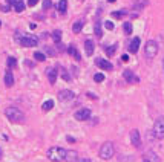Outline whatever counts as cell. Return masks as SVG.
<instances>
[{
	"instance_id": "cell-1",
	"label": "cell",
	"mask_w": 164,
	"mask_h": 162,
	"mask_svg": "<svg viewBox=\"0 0 164 162\" xmlns=\"http://www.w3.org/2000/svg\"><path fill=\"white\" fill-rule=\"evenodd\" d=\"M5 115H6V118H8L9 121L15 122V124H20V122L25 121L23 112H22L20 109H17V107H8V109L5 110Z\"/></svg>"
},
{
	"instance_id": "cell-2",
	"label": "cell",
	"mask_w": 164,
	"mask_h": 162,
	"mask_svg": "<svg viewBox=\"0 0 164 162\" xmlns=\"http://www.w3.org/2000/svg\"><path fill=\"white\" fill-rule=\"evenodd\" d=\"M66 152H68V150H65V148H61V147H51V148L48 150V159L52 162L65 161Z\"/></svg>"
},
{
	"instance_id": "cell-3",
	"label": "cell",
	"mask_w": 164,
	"mask_h": 162,
	"mask_svg": "<svg viewBox=\"0 0 164 162\" xmlns=\"http://www.w3.org/2000/svg\"><path fill=\"white\" fill-rule=\"evenodd\" d=\"M114 155H115V147H114V144H112V142H104V144L101 145V148H100V158L104 159V161H107V159H111Z\"/></svg>"
},
{
	"instance_id": "cell-4",
	"label": "cell",
	"mask_w": 164,
	"mask_h": 162,
	"mask_svg": "<svg viewBox=\"0 0 164 162\" xmlns=\"http://www.w3.org/2000/svg\"><path fill=\"white\" fill-rule=\"evenodd\" d=\"M144 54L146 57L150 60V58H155L157 54H158V44L155 40H149L146 43V47H144Z\"/></svg>"
},
{
	"instance_id": "cell-5",
	"label": "cell",
	"mask_w": 164,
	"mask_h": 162,
	"mask_svg": "<svg viewBox=\"0 0 164 162\" xmlns=\"http://www.w3.org/2000/svg\"><path fill=\"white\" fill-rule=\"evenodd\" d=\"M153 135L157 139H164V116L158 118L153 125Z\"/></svg>"
},
{
	"instance_id": "cell-6",
	"label": "cell",
	"mask_w": 164,
	"mask_h": 162,
	"mask_svg": "<svg viewBox=\"0 0 164 162\" xmlns=\"http://www.w3.org/2000/svg\"><path fill=\"white\" fill-rule=\"evenodd\" d=\"M20 44L23 47H34V46L39 44V38L34 37V35H23L20 38Z\"/></svg>"
},
{
	"instance_id": "cell-7",
	"label": "cell",
	"mask_w": 164,
	"mask_h": 162,
	"mask_svg": "<svg viewBox=\"0 0 164 162\" xmlns=\"http://www.w3.org/2000/svg\"><path fill=\"white\" fill-rule=\"evenodd\" d=\"M130 142L133 147L140 148L141 147V136H140V132L138 130H132L130 132Z\"/></svg>"
},
{
	"instance_id": "cell-8",
	"label": "cell",
	"mask_w": 164,
	"mask_h": 162,
	"mask_svg": "<svg viewBox=\"0 0 164 162\" xmlns=\"http://www.w3.org/2000/svg\"><path fill=\"white\" fill-rule=\"evenodd\" d=\"M123 77H124V80L127 81L129 84H135V83H138L140 81V78L130 71V69H126L124 71V74H123Z\"/></svg>"
},
{
	"instance_id": "cell-9",
	"label": "cell",
	"mask_w": 164,
	"mask_h": 162,
	"mask_svg": "<svg viewBox=\"0 0 164 162\" xmlns=\"http://www.w3.org/2000/svg\"><path fill=\"white\" fill-rule=\"evenodd\" d=\"M90 116V110L89 109H80L75 112V119L77 121H86Z\"/></svg>"
},
{
	"instance_id": "cell-10",
	"label": "cell",
	"mask_w": 164,
	"mask_h": 162,
	"mask_svg": "<svg viewBox=\"0 0 164 162\" xmlns=\"http://www.w3.org/2000/svg\"><path fill=\"white\" fill-rule=\"evenodd\" d=\"M95 66L103 69V71H111L112 69V63H109L107 60H103V58H97L95 60Z\"/></svg>"
},
{
	"instance_id": "cell-11",
	"label": "cell",
	"mask_w": 164,
	"mask_h": 162,
	"mask_svg": "<svg viewBox=\"0 0 164 162\" xmlns=\"http://www.w3.org/2000/svg\"><path fill=\"white\" fill-rule=\"evenodd\" d=\"M140 44H141V38H140V37L132 38V41L129 43V52H130V54H137L138 49H140Z\"/></svg>"
},
{
	"instance_id": "cell-12",
	"label": "cell",
	"mask_w": 164,
	"mask_h": 162,
	"mask_svg": "<svg viewBox=\"0 0 164 162\" xmlns=\"http://www.w3.org/2000/svg\"><path fill=\"white\" fill-rule=\"evenodd\" d=\"M74 96H75L74 92H72V90H68V89L58 92V99H60V101H71Z\"/></svg>"
},
{
	"instance_id": "cell-13",
	"label": "cell",
	"mask_w": 164,
	"mask_h": 162,
	"mask_svg": "<svg viewBox=\"0 0 164 162\" xmlns=\"http://www.w3.org/2000/svg\"><path fill=\"white\" fill-rule=\"evenodd\" d=\"M94 49H95V46H94V41L87 38V40L84 41V52H86V55H87V57H90V55L94 54Z\"/></svg>"
},
{
	"instance_id": "cell-14",
	"label": "cell",
	"mask_w": 164,
	"mask_h": 162,
	"mask_svg": "<svg viewBox=\"0 0 164 162\" xmlns=\"http://www.w3.org/2000/svg\"><path fill=\"white\" fill-rule=\"evenodd\" d=\"M46 75H48V80H49L51 84H55V81H57V69L49 67V69L46 71Z\"/></svg>"
},
{
	"instance_id": "cell-15",
	"label": "cell",
	"mask_w": 164,
	"mask_h": 162,
	"mask_svg": "<svg viewBox=\"0 0 164 162\" xmlns=\"http://www.w3.org/2000/svg\"><path fill=\"white\" fill-rule=\"evenodd\" d=\"M77 158H78V155H77L75 150H68V152H66V156H65V161L66 162H77Z\"/></svg>"
},
{
	"instance_id": "cell-16",
	"label": "cell",
	"mask_w": 164,
	"mask_h": 162,
	"mask_svg": "<svg viewBox=\"0 0 164 162\" xmlns=\"http://www.w3.org/2000/svg\"><path fill=\"white\" fill-rule=\"evenodd\" d=\"M68 52H69V54H71V57H74L77 61H80V60H82V57H80V52H78V49H77L75 46H72V44H71V46L68 47Z\"/></svg>"
},
{
	"instance_id": "cell-17",
	"label": "cell",
	"mask_w": 164,
	"mask_h": 162,
	"mask_svg": "<svg viewBox=\"0 0 164 162\" xmlns=\"http://www.w3.org/2000/svg\"><path fill=\"white\" fill-rule=\"evenodd\" d=\"M5 84H6V87L14 86V75H12L11 71H8V72L5 74Z\"/></svg>"
},
{
	"instance_id": "cell-18",
	"label": "cell",
	"mask_w": 164,
	"mask_h": 162,
	"mask_svg": "<svg viewBox=\"0 0 164 162\" xmlns=\"http://www.w3.org/2000/svg\"><path fill=\"white\" fill-rule=\"evenodd\" d=\"M57 9H58L60 14H65L68 11V0H60L58 5H57Z\"/></svg>"
},
{
	"instance_id": "cell-19",
	"label": "cell",
	"mask_w": 164,
	"mask_h": 162,
	"mask_svg": "<svg viewBox=\"0 0 164 162\" xmlns=\"http://www.w3.org/2000/svg\"><path fill=\"white\" fill-rule=\"evenodd\" d=\"M83 26H84V20H77V22L72 25V31H74V34H78V32L83 29Z\"/></svg>"
},
{
	"instance_id": "cell-20",
	"label": "cell",
	"mask_w": 164,
	"mask_h": 162,
	"mask_svg": "<svg viewBox=\"0 0 164 162\" xmlns=\"http://www.w3.org/2000/svg\"><path fill=\"white\" fill-rule=\"evenodd\" d=\"M94 32H95L97 38H101V37H103V31H101V25H100V22L95 23V26H94Z\"/></svg>"
},
{
	"instance_id": "cell-21",
	"label": "cell",
	"mask_w": 164,
	"mask_h": 162,
	"mask_svg": "<svg viewBox=\"0 0 164 162\" xmlns=\"http://www.w3.org/2000/svg\"><path fill=\"white\" fill-rule=\"evenodd\" d=\"M52 107H54V101H52V99H48V101H44V103H43V106H41V109H43L44 112H49Z\"/></svg>"
},
{
	"instance_id": "cell-22",
	"label": "cell",
	"mask_w": 164,
	"mask_h": 162,
	"mask_svg": "<svg viewBox=\"0 0 164 162\" xmlns=\"http://www.w3.org/2000/svg\"><path fill=\"white\" fill-rule=\"evenodd\" d=\"M52 40L55 41L57 44H60V41H61V31L55 29V31L52 32Z\"/></svg>"
},
{
	"instance_id": "cell-23",
	"label": "cell",
	"mask_w": 164,
	"mask_h": 162,
	"mask_svg": "<svg viewBox=\"0 0 164 162\" xmlns=\"http://www.w3.org/2000/svg\"><path fill=\"white\" fill-rule=\"evenodd\" d=\"M146 159H147L149 162H160V158H158L153 152H149V153L146 155Z\"/></svg>"
},
{
	"instance_id": "cell-24",
	"label": "cell",
	"mask_w": 164,
	"mask_h": 162,
	"mask_svg": "<svg viewBox=\"0 0 164 162\" xmlns=\"http://www.w3.org/2000/svg\"><path fill=\"white\" fill-rule=\"evenodd\" d=\"M14 9H15V12H22V11L25 9V3H23L22 0H17L15 5H14Z\"/></svg>"
},
{
	"instance_id": "cell-25",
	"label": "cell",
	"mask_w": 164,
	"mask_h": 162,
	"mask_svg": "<svg viewBox=\"0 0 164 162\" xmlns=\"http://www.w3.org/2000/svg\"><path fill=\"white\" fill-rule=\"evenodd\" d=\"M126 14H127V11H124V9H121V11H114L112 12V18H121Z\"/></svg>"
},
{
	"instance_id": "cell-26",
	"label": "cell",
	"mask_w": 164,
	"mask_h": 162,
	"mask_svg": "<svg viewBox=\"0 0 164 162\" xmlns=\"http://www.w3.org/2000/svg\"><path fill=\"white\" fill-rule=\"evenodd\" d=\"M115 51H117V44H114V46H107V49H106L107 57H112V55L115 54Z\"/></svg>"
},
{
	"instance_id": "cell-27",
	"label": "cell",
	"mask_w": 164,
	"mask_h": 162,
	"mask_svg": "<svg viewBox=\"0 0 164 162\" xmlns=\"http://www.w3.org/2000/svg\"><path fill=\"white\" fill-rule=\"evenodd\" d=\"M34 58H36L37 61H44V60H46V57H44L43 52H34Z\"/></svg>"
},
{
	"instance_id": "cell-28",
	"label": "cell",
	"mask_w": 164,
	"mask_h": 162,
	"mask_svg": "<svg viewBox=\"0 0 164 162\" xmlns=\"http://www.w3.org/2000/svg\"><path fill=\"white\" fill-rule=\"evenodd\" d=\"M123 31L127 34V35H130V34H132V25H130V23H124V25H123Z\"/></svg>"
},
{
	"instance_id": "cell-29",
	"label": "cell",
	"mask_w": 164,
	"mask_h": 162,
	"mask_svg": "<svg viewBox=\"0 0 164 162\" xmlns=\"http://www.w3.org/2000/svg\"><path fill=\"white\" fill-rule=\"evenodd\" d=\"M104 28L107 29V31H114V28H115V25L111 22V20H106L104 22Z\"/></svg>"
},
{
	"instance_id": "cell-30",
	"label": "cell",
	"mask_w": 164,
	"mask_h": 162,
	"mask_svg": "<svg viewBox=\"0 0 164 162\" xmlns=\"http://www.w3.org/2000/svg\"><path fill=\"white\" fill-rule=\"evenodd\" d=\"M8 66H9V67H15V66H17V60H15L14 57H9V58H8Z\"/></svg>"
},
{
	"instance_id": "cell-31",
	"label": "cell",
	"mask_w": 164,
	"mask_h": 162,
	"mask_svg": "<svg viewBox=\"0 0 164 162\" xmlns=\"http://www.w3.org/2000/svg\"><path fill=\"white\" fill-rule=\"evenodd\" d=\"M94 81H95V83L104 81V75H103V74H95V75H94Z\"/></svg>"
},
{
	"instance_id": "cell-32",
	"label": "cell",
	"mask_w": 164,
	"mask_h": 162,
	"mask_svg": "<svg viewBox=\"0 0 164 162\" xmlns=\"http://www.w3.org/2000/svg\"><path fill=\"white\" fill-rule=\"evenodd\" d=\"M51 6H52V2H51V0H44V2H43V9H44V11H48Z\"/></svg>"
},
{
	"instance_id": "cell-33",
	"label": "cell",
	"mask_w": 164,
	"mask_h": 162,
	"mask_svg": "<svg viewBox=\"0 0 164 162\" xmlns=\"http://www.w3.org/2000/svg\"><path fill=\"white\" fill-rule=\"evenodd\" d=\"M61 77L65 78V81H71V77H69V74H68V72H66L65 69L61 71Z\"/></svg>"
},
{
	"instance_id": "cell-34",
	"label": "cell",
	"mask_w": 164,
	"mask_h": 162,
	"mask_svg": "<svg viewBox=\"0 0 164 162\" xmlns=\"http://www.w3.org/2000/svg\"><path fill=\"white\" fill-rule=\"evenodd\" d=\"M0 9H2L3 12H9V9H11V5H2V6H0Z\"/></svg>"
},
{
	"instance_id": "cell-35",
	"label": "cell",
	"mask_w": 164,
	"mask_h": 162,
	"mask_svg": "<svg viewBox=\"0 0 164 162\" xmlns=\"http://www.w3.org/2000/svg\"><path fill=\"white\" fill-rule=\"evenodd\" d=\"M121 61H123V63H127V61H129V55H127V54H123V55H121Z\"/></svg>"
},
{
	"instance_id": "cell-36",
	"label": "cell",
	"mask_w": 164,
	"mask_h": 162,
	"mask_svg": "<svg viewBox=\"0 0 164 162\" xmlns=\"http://www.w3.org/2000/svg\"><path fill=\"white\" fill-rule=\"evenodd\" d=\"M37 3H39V0H28V5L29 6H36Z\"/></svg>"
},
{
	"instance_id": "cell-37",
	"label": "cell",
	"mask_w": 164,
	"mask_h": 162,
	"mask_svg": "<svg viewBox=\"0 0 164 162\" xmlns=\"http://www.w3.org/2000/svg\"><path fill=\"white\" fill-rule=\"evenodd\" d=\"M87 96H89V98H92V99H95V98H97V96H95V95H94V93H90V92H89V93H87Z\"/></svg>"
},
{
	"instance_id": "cell-38",
	"label": "cell",
	"mask_w": 164,
	"mask_h": 162,
	"mask_svg": "<svg viewBox=\"0 0 164 162\" xmlns=\"http://www.w3.org/2000/svg\"><path fill=\"white\" fill-rule=\"evenodd\" d=\"M68 142H75V139L72 136H68Z\"/></svg>"
},
{
	"instance_id": "cell-39",
	"label": "cell",
	"mask_w": 164,
	"mask_h": 162,
	"mask_svg": "<svg viewBox=\"0 0 164 162\" xmlns=\"http://www.w3.org/2000/svg\"><path fill=\"white\" fill-rule=\"evenodd\" d=\"M78 162H90V159H87V158H83V159H80Z\"/></svg>"
},
{
	"instance_id": "cell-40",
	"label": "cell",
	"mask_w": 164,
	"mask_h": 162,
	"mask_svg": "<svg viewBox=\"0 0 164 162\" xmlns=\"http://www.w3.org/2000/svg\"><path fill=\"white\" fill-rule=\"evenodd\" d=\"M107 2H109V3H114V2H117V0H107Z\"/></svg>"
},
{
	"instance_id": "cell-41",
	"label": "cell",
	"mask_w": 164,
	"mask_h": 162,
	"mask_svg": "<svg viewBox=\"0 0 164 162\" xmlns=\"http://www.w3.org/2000/svg\"><path fill=\"white\" fill-rule=\"evenodd\" d=\"M143 162H149V161H147V159H146V158H144V159H143Z\"/></svg>"
},
{
	"instance_id": "cell-42",
	"label": "cell",
	"mask_w": 164,
	"mask_h": 162,
	"mask_svg": "<svg viewBox=\"0 0 164 162\" xmlns=\"http://www.w3.org/2000/svg\"><path fill=\"white\" fill-rule=\"evenodd\" d=\"M163 67H164V60H163Z\"/></svg>"
},
{
	"instance_id": "cell-43",
	"label": "cell",
	"mask_w": 164,
	"mask_h": 162,
	"mask_svg": "<svg viewBox=\"0 0 164 162\" xmlns=\"http://www.w3.org/2000/svg\"><path fill=\"white\" fill-rule=\"evenodd\" d=\"M0 26H2V22H0Z\"/></svg>"
},
{
	"instance_id": "cell-44",
	"label": "cell",
	"mask_w": 164,
	"mask_h": 162,
	"mask_svg": "<svg viewBox=\"0 0 164 162\" xmlns=\"http://www.w3.org/2000/svg\"><path fill=\"white\" fill-rule=\"evenodd\" d=\"M80 2H83V0H80Z\"/></svg>"
}]
</instances>
